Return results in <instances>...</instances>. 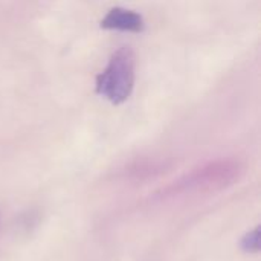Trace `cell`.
I'll list each match as a JSON object with an SVG mask.
<instances>
[{
  "label": "cell",
  "mask_w": 261,
  "mask_h": 261,
  "mask_svg": "<svg viewBox=\"0 0 261 261\" xmlns=\"http://www.w3.org/2000/svg\"><path fill=\"white\" fill-rule=\"evenodd\" d=\"M135 52L130 47L118 49L96 76L95 92L115 106L127 101L135 87Z\"/></svg>",
  "instance_id": "6da1fadb"
},
{
  "label": "cell",
  "mask_w": 261,
  "mask_h": 261,
  "mask_svg": "<svg viewBox=\"0 0 261 261\" xmlns=\"http://www.w3.org/2000/svg\"><path fill=\"white\" fill-rule=\"evenodd\" d=\"M99 26L102 29H110V31H122V32H142L145 29V21L141 14L125 9L121 6L112 8L106 17L101 20Z\"/></svg>",
  "instance_id": "7a4b0ae2"
},
{
  "label": "cell",
  "mask_w": 261,
  "mask_h": 261,
  "mask_svg": "<svg viewBox=\"0 0 261 261\" xmlns=\"http://www.w3.org/2000/svg\"><path fill=\"white\" fill-rule=\"evenodd\" d=\"M261 245V234L260 228H255L249 234H246L242 239V249L246 252H258Z\"/></svg>",
  "instance_id": "3957f363"
}]
</instances>
